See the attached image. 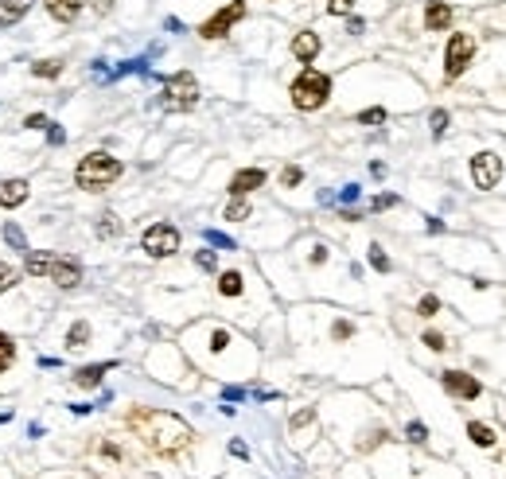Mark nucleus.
<instances>
[{
	"instance_id": "obj_1",
	"label": "nucleus",
	"mask_w": 506,
	"mask_h": 479,
	"mask_svg": "<svg viewBox=\"0 0 506 479\" xmlns=\"http://www.w3.org/2000/svg\"><path fill=\"white\" fill-rule=\"evenodd\" d=\"M141 440L152 448L156 456H179L187 445H191V429H187L183 421L176 413H164V409H136L129 417Z\"/></svg>"
},
{
	"instance_id": "obj_2",
	"label": "nucleus",
	"mask_w": 506,
	"mask_h": 479,
	"mask_svg": "<svg viewBox=\"0 0 506 479\" xmlns=\"http://www.w3.org/2000/svg\"><path fill=\"white\" fill-rule=\"evenodd\" d=\"M24 273H32V277H47V281H55L59 288H74L78 281H82V265H78L74 257H55V253H27Z\"/></svg>"
},
{
	"instance_id": "obj_3",
	"label": "nucleus",
	"mask_w": 506,
	"mask_h": 479,
	"mask_svg": "<svg viewBox=\"0 0 506 479\" xmlns=\"http://www.w3.org/2000/svg\"><path fill=\"white\" fill-rule=\"evenodd\" d=\"M117 176H121V160L110 156V152H90L74 168V184L82 187V191H105Z\"/></svg>"
},
{
	"instance_id": "obj_4",
	"label": "nucleus",
	"mask_w": 506,
	"mask_h": 479,
	"mask_svg": "<svg viewBox=\"0 0 506 479\" xmlns=\"http://www.w3.org/2000/svg\"><path fill=\"white\" fill-rule=\"evenodd\" d=\"M292 106L296 110H304V113H312V110H320V106H327V98H331V78L323 75V70H316V67H304L300 75H296V82H292Z\"/></svg>"
},
{
	"instance_id": "obj_5",
	"label": "nucleus",
	"mask_w": 506,
	"mask_h": 479,
	"mask_svg": "<svg viewBox=\"0 0 506 479\" xmlns=\"http://www.w3.org/2000/svg\"><path fill=\"white\" fill-rule=\"evenodd\" d=\"M195 101H199V82H195L191 70L171 75L168 86H164V106L179 113V110H195Z\"/></svg>"
},
{
	"instance_id": "obj_6",
	"label": "nucleus",
	"mask_w": 506,
	"mask_h": 479,
	"mask_svg": "<svg viewBox=\"0 0 506 479\" xmlns=\"http://www.w3.org/2000/svg\"><path fill=\"white\" fill-rule=\"evenodd\" d=\"M472 55H475V39L467 32H455L448 39V51H444V78H460L467 67H472Z\"/></svg>"
},
{
	"instance_id": "obj_7",
	"label": "nucleus",
	"mask_w": 506,
	"mask_h": 479,
	"mask_svg": "<svg viewBox=\"0 0 506 479\" xmlns=\"http://www.w3.org/2000/svg\"><path fill=\"white\" fill-rule=\"evenodd\" d=\"M141 245L148 257H171V253L179 250V230L171 226V222H156V226L144 230Z\"/></svg>"
},
{
	"instance_id": "obj_8",
	"label": "nucleus",
	"mask_w": 506,
	"mask_h": 479,
	"mask_svg": "<svg viewBox=\"0 0 506 479\" xmlns=\"http://www.w3.org/2000/svg\"><path fill=\"white\" fill-rule=\"evenodd\" d=\"M242 16H245V0H230L226 8H219L211 20H207V24L199 27V35H202V39H222V35H226Z\"/></svg>"
},
{
	"instance_id": "obj_9",
	"label": "nucleus",
	"mask_w": 506,
	"mask_h": 479,
	"mask_svg": "<svg viewBox=\"0 0 506 479\" xmlns=\"http://www.w3.org/2000/svg\"><path fill=\"white\" fill-rule=\"evenodd\" d=\"M472 179H475L479 191L498 187V179H502V160H498L495 152H475L472 156Z\"/></svg>"
},
{
	"instance_id": "obj_10",
	"label": "nucleus",
	"mask_w": 506,
	"mask_h": 479,
	"mask_svg": "<svg viewBox=\"0 0 506 479\" xmlns=\"http://www.w3.org/2000/svg\"><path fill=\"white\" fill-rule=\"evenodd\" d=\"M440 382H444V390L452 397H467V402H472V397H479V382L472 378V374H464V370H444V374H440Z\"/></svg>"
},
{
	"instance_id": "obj_11",
	"label": "nucleus",
	"mask_w": 506,
	"mask_h": 479,
	"mask_svg": "<svg viewBox=\"0 0 506 479\" xmlns=\"http://www.w3.org/2000/svg\"><path fill=\"white\" fill-rule=\"evenodd\" d=\"M261 184H265L261 168H242V172H234V179H230V195H234V199H245V195L257 191Z\"/></svg>"
},
{
	"instance_id": "obj_12",
	"label": "nucleus",
	"mask_w": 506,
	"mask_h": 479,
	"mask_svg": "<svg viewBox=\"0 0 506 479\" xmlns=\"http://www.w3.org/2000/svg\"><path fill=\"white\" fill-rule=\"evenodd\" d=\"M43 8H47L51 20L70 24V20H78V12L86 8V0H43Z\"/></svg>"
},
{
	"instance_id": "obj_13",
	"label": "nucleus",
	"mask_w": 506,
	"mask_h": 479,
	"mask_svg": "<svg viewBox=\"0 0 506 479\" xmlns=\"http://www.w3.org/2000/svg\"><path fill=\"white\" fill-rule=\"evenodd\" d=\"M424 27H429V32H448V27H452V4L432 0L429 8H424Z\"/></svg>"
},
{
	"instance_id": "obj_14",
	"label": "nucleus",
	"mask_w": 506,
	"mask_h": 479,
	"mask_svg": "<svg viewBox=\"0 0 506 479\" xmlns=\"http://www.w3.org/2000/svg\"><path fill=\"white\" fill-rule=\"evenodd\" d=\"M292 55H296V63H312L316 55H320V35L316 32H296L292 35Z\"/></svg>"
},
{
	"instance_id": "obj_15",
	"label": "nucleus",
	"mask_w": 506,
	"mask_h": 479,
	"mask_svg": "<svg viewBox=\"0 0 506 479\" xmlns=\"http://www.w3.org/2000/svg\"><path fill=\"white\" fill-rule=\"evenodd\" d=\"M27 203V179H4L0 184V207H20Z\"/></svg>"
},
{
	"instance_id": "obj_16",
	"label": "nucleus",
	"mask_w": 506,
	"mask_h": 479,
	"mask_svg": "<svg viewBox=\"0 0 506 479\" xmlns=\"http://www.w3.org/2000/svg\"><path fill=\"white\" fill-rule=\"evenodd\" d=\"M32 4L35 0H0V27H12L16 20H24Z\"/></svg>"
},
{
	"instance_id": "obj_17",
	"label": "nucleus",
	"mask_w": 506,
	"mask_h": 479,
	"mask_svg": "<svg viewBox=\"0 0 506 479\" xmlns=\"http://www.w3.org/2000/svg\"><path fill=\"white\" fill-rule=\"evenodd\" d=\"M110 370H113V362H93V366H82V370H78V374H74V382H78L82 390H90V386H98V382L105 378Z\"/></svg>"
},
{
	"instance_id": "obj_18",
	"label": "nucleus",
	"mask_w": 506,
	"mask_h": 479,
	"mask_svg": "<svg viewBox=\"0 0 506 479\" xmlns=\"http://www.w3.org/2000/svg\"><path fill=\"white\" fill-rule=\"evenodd\" d=\"M467 437L475 440V445L479 448H495V429H491V425H483V421H472V425H467Z\"/></svg>"
},
{
	"instance_id": "obj_19",
	"label": "nucleus",
	"mask_w": 506,
	"mask_h": 479,
	"mask_svg": "<svg viewBox=\"0 0 506 479\" xmlns=\"http://www.w3.org/2000/svg\"><path fill=\"white\" fill-rule=\"evenodd\" d=\"M242 288H245L242 273L230 269V273H222V277H219V293H222V296H242Z\"/></svg>"
},
{
	"instance_id": "obj_20",
	"label": "nucleus",
	"mask_w": 506,
	"mask_h": 479,
	"mask_svg": "<svg viewBox=\"0 0 506 479\" xmlns=\"http://www.w3.org/2000/svg\"><path fill=\"white\" fill-rule=\"evenodd\" d=\"M86 343H90V324L78 319V324H70V331H67V347L74 351V347H86Z\"/></svg>"
},
{
	"instance_id": "obj_21",
	"label": "nucleus",
	"mask_w": 506,
	"mask_h": 479,
	"mask_svg": "<svg viewBox=\"0 0 506 479\" xmlns=\"http://www.w3.org/2000/svg\"><path fill=\"white\" fill-rule=\"evenodd\" d=\"M12 362H16V343H12V336H4V331H0V374H4Z\"/></svg>"
},
{
	"instance_id": "obj_22",
	"label": "nucleus",
	"mask_w": 506,
	"mask_h": 479,
	"mask_svg": "<svg viewBox=\"0 0 506 479\" xmlns=\"http://www.w3.org/2000/svg\"><path fill=\"white\" fill-rule=\"evenodd\" d=\"M32 75H39V78H59V75H63V59H43V63H35Z\"/></svg>"
},
{
	"instance_id": "obj_23",
	"label": "nucleus",
	"mask_w": 506,
	"mask_h": 479,
	"mask_svg": "<svg viewBox=\"0 0 506 479\" xmlns=\"http://www.w3.org/2000/svg\"><path fill=\"white\" fill-rule=\"evenodd\" d=\"M226 219H230V222H245V219H249V203H245V199H234V203L226 207Z\"/></svg>"
},
{
	"instance_id": "obj_24",
	"label": "nucleus",
	"mask_w": 506,
	"mask_h": 479,
	"mask_svg": "<svg viewBox=\"0 0 506 479\" xmlns=\"http://www.w3.org/2000/svg\"><path fill=\"white\" fill-rule=\"evenodd\" d=\"M16 281H20V273L12 269V265H0V293H8V288L16 285Z\"/></svg>"
},
{
	"instance_id": "obj_25",
	"label": "nucleus",
	"mask_w": 506,
	"mask_h": 479,
	"mask_svg": "<svg viewBox=\"0 0 506 479\" xmlns=\"http://www.w3.org/2000/svg\"><path fill=\"white\" fill-rule=\"evenodd\" d=\"M370 265H374L378 273H389V257L382 253V245H370Z\"/></svg>"
},
{
	"instance_id": "obj_26",
	"label": "nucleus",
	"mask_w": 506,
	"mask_h": 479,
	"mask_svg": "<svg viewBox=\"0 0 506 479\" xmlns=\"http://www.w3.org/2000/svg\"><path fill=\"white\" fill-rule=\"evenodd\" d=\"M421 343L429 347V351H444V347H448V343H444V336H440V331H424V339H421Z\"/></svg>"
},
{
	"instance_id": "obj_27",
	"label": "nucleus",
	"mask_w": 506,
	"mask_h": 479,
	"mask_svg": "<svg viewBox=\"0 0 506 479\" xmlns=\"http://www.w3.org/2000/svg\"><path fill=\"white\" fill-rule=\"evenodd\" d=\"M351 8H354V0H327V12H331V16H346Z\"/></svg>"
},
{
	"instance_id": "obj_28",
	"label": "nucleus",
	"mask_w": 506,
	"mask_h": 479,
	"mask_svg": "<svg viewBox=\"0 0 506 479\" xmlns=\"http://www.w3.org/2000/svg\"><path fill=\"white\" fill-rule=\"evenodd\" d=\"M417 312H421V316H436V312H440V300H436V296H424V300L417 304Z\"/></svg>"
},
{
	"instance_id": "obj_29",
	"label": "nucleus",
	"mask_w": 506,
	"mask_h": 479,
	"mask_svg": "<svg viewBox=\"0 0 506 479\" xmlns=\"http://www.w3.org/2000/svg\"><path fill=\"white\" fill-rule=\"evenodd\" d=\"M300 179H304L300 168H285V172H280V184H285V187H296Z\"/></svg>"
},
{
	"instance_id": "obj_30",
	"label": "nucleus",
	"mask_w": 506,
	"mask_h": 479,
	"mask_svg": "<svg viewBox=\"0 0 506 479\" xmlns=\"http://www.w3.org/2000/svg\"><path fill=\"white\" fill-rule=\"evenodd\" d=\"M358 121L363 125H378V121H386V110H366V113H358Z\"/></svg>"
},
{
	"instance_id": "obj_31",
	"label": "nucleus",
	"mask_w": 506,
	"mask_h": 479,
	"mask_svg": "<svg viewBox=\"0 0 506 479\" xmlns=\"http://www.w3.org/2000/svg\"><path fill=\"white\" fill-rule=\"evenodd\" d=\"M195 265H199V269H214V253L211 250H199V253H195Z\"/></svg>"
},
{
	"instance_id": "obj_32",
	"label": "nucleus",
	"mask_w": 506,
	"mask_h": 479,
	"mask_svg": "<svg viewBox=\"0 0 506 479\" xmlns=\"http://www.w3.org/2000/svg\"><path fill=\"white\" fill-rule=\"evenodd\" d=\"M424 437H429V429H424V425H409V440H417V445H424Z\"/></svg>"
},
{
	"instance_id": "obj_33",
	"label": "nucleus",
	"mask_w": 506,
	"mask_h": 479,
	"mask_svg": "<svg viewBox=\"0 0 506 479\" xmlns=\"http://www.w3.org/2000/svg\"><path fill=\"white\" fill-rule=\"evenodd\" d=\"M444 129H448V113L436 110V113H432V133H444Z\"/></svg>"
},
{
	"instance_id": "obj_34",
	"label": "nucleus",
	"mask_w": 506,
	"mask_h": 479,
	"mask_svg": "<svg viewBox=\"0 0 506 479\" xmlns=\"http://www.w3.org/2000/svg\"><path fill=\"white\" fill-rule=\"evenodd\" d=\"M4 238H8L12 245H20V250H24V234H20L16 226H4Z\"/></svg>"
},
{
	"instance_id": "obj_35",
	"label": "nucleus",
	"mask_w": 506,
	"mask_h": 479,
	"mask_svg": "<svg viewBox=\"0 0 506 479\" xmlns=\"http://www.w3.org/2000/svg\"><path fill=\"white\" fill-rule=\"evenodd\" d=\"M226 343H230V336H226V331H214V336H211V351H222Z\"/></svg>"
},
{
	"instance_id": "obj_36",
	"label": "nucleus",
	"mask_w": 506,
	"mask_h": 479,
	"mask_svg": "<svg viewBox=\"0 0 506 479\" xmlns=\"http://www.w3.org/2000/svg\"><path fill=\"white\" fill-rule=\"evenodd\" d=\"M24 125H27V129H47V125H51V121H47V117H43V113H32V117H27V121H24Z\"/></svg>"
},
{
	"instance_id": "obj_37",
	"label": "nucleus",
	"mask_w": 506,
	"mask_h": 479,
	"mask_svg": "<svg viewBox=\"0 0 506 479\" xmlns=\"http://www.w3.org/2000/svg\"><path fill=\"white\" fill-rule=\"evenodd\" d=\"M394 195H378V199H374V210H386V207H394Z\"/></svg>"
},
{
	"instance_id": "obj_38",
	"label": "nucleus",
	"mask_w": 506,
	"mask_h": 479,
	"mask_svg": "<svg viewBox=\"0 0 506 479\" xmlns=\"http://www.w3.org/2000/svg\"><path fill=\"white\" fill-rule=\"evenodd\" d=\"M351 331H354L351 324H335V339H346V336H351Z\"/></svg>"
},
{
	"instance_id": "obj_39",
	"label": "nucleus",
	"mask_w": 506,
	"mask_h": 479,
	"mask_svg": "<svg viewBox=\"0 0 506 479\" xmlns=\"http://www.w3.org/2000/svg\"><path fill=\"white\" fill-rule=\"evenodd\" d=\"M110 4H113V0H98V8H101V12H105V8H110Z\"/></svg>"
}]
</instances>
